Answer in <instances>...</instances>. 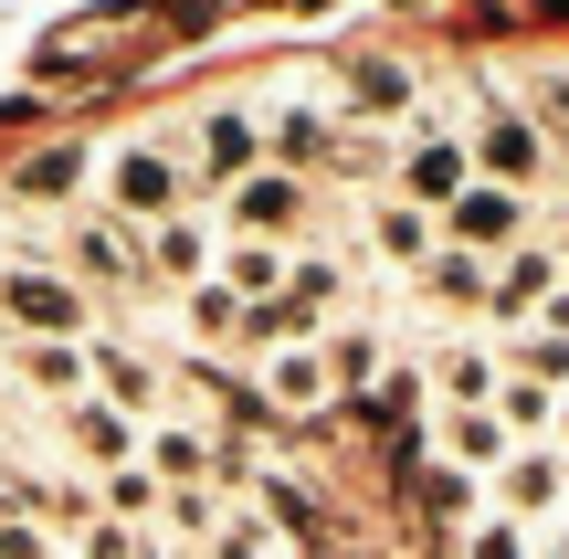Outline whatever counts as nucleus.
I'll list each match as a JSON object with an SVG mask.
<instances>
[{"instance_id":"obj_32","label":"nucleus","mask_w":569,"mask_h":559,"mask_svg":"<svg viewBox=\"0 0 569 559\" xmlns=\"http://www.w3.org/2000/svg\"><path fill=\"white\" fill-rule=\"evenodd\" d=\"M0 559H53V549H42V528H21V518H0Z\"/></svg>"},{"instance_id":"obj_5","label":"nucleus","mask_w":569,"mask_h":559,"mask_svg":"<svg viewBox=\"0 0 569 559\" xmlns=\"http://www.w3.org/2000/svg\"><path fill=\"white\" fill-rule=\"evenodd\" d=\"M496 497H507V518H549V507L569 497V455L559 443H517L507 476H496Z\"/></svg>"},{"instance_id":"obj_7","label":"nucleus","mask_w":569,"mask_h":559,"mask_svg":"<svg viewBox=\"0 0 569 559\" xmlns=\"http://www.w3.org/2000/svg\"><path fill=\"white\" fill-rule=\"evenodd\" d=\"M253 169H264V127H253L243 106H211V117H201V180H232V190H243Z\"/></svg>"},{"instance_id":"obj_17","label":"nucleus","mask_w":569,"mask_h":559,"mask_svg":"<svg viewBox=\"0 0 569 559\" xmlns=\"http://www.w3.org/2000/svg\"><path fill=\"white\" fill-rule=\"evenodd\" d=\"M369 412H380V443H422V370H390L380 391H369Z\"/></svg>"},{"instance_id":"obj_33","label":"nucleus","mask_w":569,"mask_h":559,"mask_svg":"<svg viewBox=\"0 0 569 559\" xmlns=\"http://www.w3.org/2000/svg\"><path fill=\"white\" fill-rule=\"evenodd\" d=\"M475 559H528V549H517V528H486V539H475Z\"/></svg>"},{"instance_id":"obj_1","label":"nucleus","mask_w":569,"mask_h":559,"mask_svg":"<svg viewBox=\"0 0 569 559\" xmlns=\"http://www.w3.org/2000/svg\"><path fill=\"white\" fill-rule=\"evenodd\" d=\"M0 317H11L21 338H84V286H74V274H42V264H11Z\"/></svg>"},{"instance_id":"obj_8","label":"nucleus","mask_w":569,"mask_h":559,"mask_svg":"<svg viewBox=\"0 0 569 559\" xmlns=\"http://www.w3.org/2000/svg\"><path fill=\"white\" fill-rule=\"evenodd\" d=\"M465 138H411V159H401V190H411V211H432V201H465Z\"/></svg>"},{"instance_id":"obj_31","label":"nucleus","mask_w":569,"mask_h":559,"mask_svg":"<svg viewBox=\"0 0 569 559\" xmlns=\"http://www.w3.org/2000/svg\"><path fill=\"white\" fill-rule=\"evenodd\" d=\"M422 507H432V518H465V507H475V476H453V465H432V476H422Z\"/></svg>"},{"instance_id":"obj_34","label":"nucleus","mask_w":569,"mask_h":559,"mask_svg":"<svg viewBox=\"0 0 569 559\" xmlns=\"http://www.w3.org/2000/svg\"><path fill=\"white\" fill-rule=\"evenodd\" d=\"M528 328H549V338H569V286H559V296H549V307H538V317H528Z\"/></svg>"},{"instance_id":"obj_15","label":"nucleus","mask_w":569,"mask_h":559,"mask_svg":"<svg viewBox=\"0 0 569 559\" xmlns=\"http://www.w3.org/2000/svg\"><path fill=\"white\" fill-rule=\"evenodd\" d=\"M432 391H443V412H496V359L486 349H443L432 359Z\"/></svg>"},{"instance_id":"obj_12","label":"nucleus","mask_w":569,"mask_h":559,"mask_svg":"<svg viewBox=\"0 0 569 559\" xmlns=\"http://www.w3.org/2000/svg\"><path fill=\"white\" fill-rule=\"evenodd\" d=\"M84 359H96V380H106L96 401H117L127 422H148V412H159V370H148L138 349H117V338H96V349H84Z\"/></svg>"},{"instance_id":"obj_35","label":"nucleus","mask_w":569,"mask_h":559,"mask_svg":"<svg viewBox=\"0 0 569 559\" xmlns=\"http://www.w3.org/2000/svg\"><path fill=\"white\" fill-rule=\"evenodd\" d=\"M127 559H180V549H159V539H138V549H127Z\"/></svg>"},{"instance_id":"obj_10","label":"nucleus","mask_w":569,"mask_h":559,"mask_svg":"<svg viewBox=\"0 0 569 559\" xmlns=\"http://www.w3.org/2000/svg\"><path fill=\"white\" fill-rule=\"evenodd\" d=\"M63 433H74V455H84V465H106V476H117V465H138V422H127L117 401H96V391L63 412Z\"/></svg>"},{"instance_id":"obj_6","label":"nucleus","mask_w":569,"mask_h":559,"mask_svg":"<svg viewBox=\"0 0 569 559\" xmlns=\"http://www.w3.org/2000/svg\"><path fill=\"white\" fill-rule=\"evenodd\" d=\"M327 391H338V380H327V349H306V338H284V349L264 359V412H327Z\"/></svg>"},{"instance_id":"obj_18","label":"nucleus","mask_w":569,"mask_h":559,"mask_svg":"<svg viewBox=\"0 0 569 559\" xmlns=\"http://www.w3.org/2000/svg\"><path fill=\"white\" fill-rule=\"evenodd\" d=\"M264 148H274V159H284V169H317V159H327V148H338V127H327V117H317V106H284V117L264 127Z\"/></svg>"},{"instance_id":"obj_29","label":"nucleus","mask_w":569,"mask_h":559,"mask_svg":"<svg viewBox=\"0 0 569 559\" xmlns=\"http://www.w3.org/2000/svg\"><path fill=\"white\" fill-rule=\"evenodd\" d=\"M243 222L284 232V222H296V180H243Z\"/></svg>"},{"instance_id":"obj_16","label":"nucleus","mask_w":569,"mask_h":559,"mask_svg":"<svg viewBox=\"0 0 569 559\" xmlns=\"http://www.w3.org/2000/svg\"><path fill=\"white\" fill-rule=\"evenodd\" d=\"M74 264L96 274V286H138V274H148V253L127 243L117 222H96V232H74Z\"/></svg>"},{"instance_id":"obj_21","label":"nucleus","mask_w":569,"mask_h":559,"mask_svg":"<svg viewBox=\"0 0 569 559\" xmlns=\"http://www.w3.org/2000/svg\"><path fill=\"white\" fill-rule=\"evenodd\" d=\"M348 106H359V117H401L411 74H401V63H359V74H348Z\"/></svg>"},{"instance_id":"obj_37","label":"nucleus","mask_w":569,"mask_h":559,"mask_svg":"<svg viewBox=\"0 0 569 559\" xmlns=\"http://www.w3.org/2000/svg\"><path fill=\"white\" fill-rule=\"evenodd\" d=\"M0 286H11V253H0Z\"/></svg>"},{"instance_id":"obj_14","label":"nucleus","mask_w":569,"mask_h":559,"mask_svg":"<svg viewBox=\"0 0 569 559\" xmlns=\"http://www.w3.org/2000/svg\"><path fill=\"white\" fill-rule=\"evenodd\" d=\"M84 370H96V359H84V338H32V349H21V380H32V391H53V401H84Z\"/></svg>"},{"instance_id":"obj_26","label":"nucleus","mask_w":569,"mask_h":559,"mask_svg":"<svg viewBox=\"0 0 569 559\" xmlns=\"http://www.w3.org/2000/svg\"><path fill=\"white\" fill-rule=\"evenodd\" d=\"M380 253H390V264H432V222L411 201H390L380 211Z\"/></svg>"},{"instance_id":"obj_24","label":"nucleus","mask_w":569,"mask_h":559,"mask_svg":"<svg viewBox=\"0 0 569 559\" xmlns=\"http://www.w3.org/2000/svg\"><path fill=\"white\" fill-rule=\"evenodd\" d=\"M422 274H432V296H443V307H486V286H496V274L475 264V253H432Z\"/></svg>"},{"instance_id":"obj_19","label":"nucleus","mask_w":569,"mask_h":559,"mask_svg":"<svg viewBox=\"0 0 569 559\" xmlns=\"http://www.w3.org/2000/svg\"><path fill=\"white\" fill-rule=\"evenodd\" d=\"M232 296H243V307H274L284 286H296V264H284L274 243H232V274H222Z\"/></svg>"},{"instance_id":"obj_30","label":"nucleus","mask_w":569,"mask_h":559,"mask_svg":"<svg viewBox=\"0 0 569 559\" xmlns=\"http://www.w3.org/2000/svg\"><path fill=\"white\" fill-rule=\"evenodd\" d=\"M369 328H327V380H369Z\"/></svg>"},{"instance_id":"obj_25","label":"nucleus","mask_w":569,"mask_h":559,"mask_svg":"<svg viewBox=\"0 0 569 559\" xmlns=\"http://www.w3.org/2000/svg\"><path fill=\"white\" fill-rule=\"evenodd\" d=\"M190 328H201V338H232V328H253V307L211 274V286H190Z\"/></svg>"},{"instance_id":"obj_9","label":"nucleus","mask_w":569,"mask_h":559,"mask_svg":"<svg viewBox=\"0 0 569 559\" xmlns=\"http://www.w3.org/2000/svg\"><path fill=\"white\" fill-rule=\"evenodd\" d=\"M549 274H559V243H517L507 264H496V286H486V307H496V317H538V307H549V296H559Z\"/></svg>"},{"instance_id":"obj_20","label":"nucleus","mask_w":569,"mask_h":559,"mask_svg":"<svg viewBox=\"0 0 569 559\" xmlns=\"http://www.w3.org/2000/svg\"><path fill=\"white\" fill-rule=\"evenodd\" d=\"M159 518L180 528V539H222V497H211V486H159Z\"/></svg>"},{"instance_id":"obj_4","label":"nucleus","mask_w":569,"mask_h":559,"mask_svg":"<svg viewBox=\"0 0 569 559\" xmlns=\"http://www.w3.org/2000/svg\"><path fill=\"white\" fill-rule=\"evenodd\" d=\"M106 180H117V201L138 211V222H169V211H180V159H169V148H117V169H106Z\"/></svg>"},{"instance_id":"obj_22","label":"nucleus","mask_w":569,"mask_h":559,"mask_svg":"<svg viewBox=\"0 0 569 559\" xmlns=\"http://www.w3.org/2000/svg\"><path fill=\"white\" fill-rule=\"evenodd\" d=\"M96 497L117 507V528H148V518H159V476H148V465H117V476H106Z\"/></svg>"},{"instance_id":"obj_2","label":"nucleus","mask_w":569,"mask_h":559,"mask_svg":"<svg viewBox=\"0 0 569 559\" xmlns=\"http://www.w3.org/2000/svg\"><path fill=\"white\" fill-rule=\"evenodd\" d=\"M443 222H453V253H475V264H486V253H517V243H528V190L465 180V201H453Z\"/></svg>"},{"instance_id":"obj_13","label":"nucleus","mask_w":569,"mask_h":559,"mask_svg":"<svg viewBox=\"0 0 569 559\" xmlns=\"http://www.w3.org/2000/svg\"><path fill=\"white\" fill-rule=\"evenodd\" d=\"M443 455H453V476H475V465H486V476H507L517 433H507L496 412H443Z\"/></svg>"},{"instance_id":"obj_23","label":"nucleus","mask_w":569,"mask_h":559,"mask_svg":"<svg viewBox=\"0 0 569 559\" xmlns=\"http://www.w3.org/2000/svg\"><path fill=\"white\" fill-rule=\"evenodd\" d=\"M74 180H84V148H42V159H21V201H63Z\"/></svg>"},{"instance_id":"obj_27","label":"nucleus","mask_w":569,"mask_h":559,"mask_svg":"<svg viewBox=\"0 0 569 559\" xmlns=\"http://www.w3.org/2000/svg\"><path fill=\"white\" fill-rule=\"evenodd\" d=\"M496 422H507V433H549V422H559V401L538 391V380H507V391H496Z\"/></svg>"},{"instance_id":"obj_36","label":"nucleus","mask_w":569,"mask_h":559,"mask_svg":"<svg viewBox=\"0 0 569 559\" xmlns=\"http://www.w3.org/2000/svg\"><path fill=\"white\" fill-rule=\"evenodd\" d=\"M559 455H569V412H559Z\"/></svg>"},{"instance_id":"obj_3","label":"nucleus","mask_w":569,"mask_h":559,"mask_svg":"<svg viewBox=\"0 0 569 559\" xmlns=\"http://www.w3.org/2000/svg\"><path fill=\"white\" fill-rule=\"evenodd\" d=\"M475 159H486V180H496V190H528L538 169H549V138H538L528 117H507V106L475 96Z\"/></svg>"},{"instance_id":"obj_11","label":"nucleus","mask_w":569,"mask_h":559,"mask_svg":"<svg viewBox=\"0 0 569 559\" xmlns=\"http://www.w3.org/2000/svg\"><path fill=\"white\" fill-rule=\"evenodd\" d=\"M148 274H169V286H211V232L190 222V211L148 222Z\"/></svg>"},{"instance_id":"obj_28","label":"nucleus","mask_w":569,"mask_h":559,"mask_svg":"<svg viewBox=\"0 0 569 559\" xmlns=\"http://www.w3.org/2000/svg\"><path fill=\"white\" fill-rule=\"evenodd\" d=\"M211 559H284V539L264 518H222V539H211Z\"/></svg>"}]
</instances>
